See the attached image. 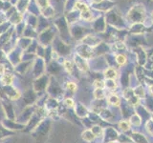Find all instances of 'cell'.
<instances>
[{"label": "cell", "instance_id": "obj_1", "mask_svg": "<svg viewBox=\"0 0 153 143\" xmlns=\"http://www.w3.org/2000/svg\"><path fill=\"white\" fill-rule=\"evenodd\" d=\"M104 76L106 77L107 79H115V78H117V76H118V74H117V72L115 71L114 69L112 68H108L106 71L104 72Z\"/></svg>", "mask_w": 153, "mask_h": 143}, {"label": "cell", "instance_id": "obj_2", "mask_svg": "<svg viewBox=\"0 0 153 143\" xmlns=\"http://www.w3.org/2000/svg\"><path fill=\"white\" fill-rule=\"evenodd\" d=\"M107 102L110 105H113V106H119L120 104V98L117 94H110L107 97Z\"/></svg>", "mask_w": 153, "mask_h": 143}, {"label": "cell", "instance_id": "obj_3", "mask_svg": "<svg viewBox=\"0 0 153 143\" xmlns=\"http://www.w3.org/2000/svg\"><path fill=\"white\" fill-rule=\"evenodd\" d=\"M96 136L93 133V132L91 130H86L82 133V138L86 141H92Z\"/></svg>", "mask_w": 153, "mask_h": 143}, {"label": "cell", "instance_id": "obj_4", "mask_svg": "<svg viewBox=\"0 0 153 143\" xmlns=\"http://www.w3.org/2000/svg\"><path fill=\"white\" fill-rule=\"evenodd\" d=\"M133 92H134V94L139 98H143L145 97V90L143 89L142 86H138V87H136Z\"/></svg>", "mask_w": 153, "mask_h": 143}, {"label": "cell", "instance_id": "obj_5", "mask_svg": "<svg viewBox=\"0 0 153 143\" xmlns=\"http://www.w3.org/2000/svg\"><path fill=\"white\" fill-rule=\"evenodd\" d=\"M13 81V76L12 74H4L2 76V82L5 85H11Z\"/></svg>", "mask_w": 153, "mask_h": 143}, {"label": "cell", "instance_id": "obj_6", "mask_svg": "<svg viewBox=\"0 0 153 143\" xmlns=\"http://www.w3.org/2000/svg\"><path fill=\"white\" fill-rule=\"evenodd\" d=\"M94 97L97 99H102L105 97V93L103 89H96L94 92Z\"/></svg>", "mask_w": 153, "mask_h": 143}, {"label": "cell", "instance_id": "obj_7", "mask_svg": "<svg viewBox=\"0 0 153 143\" xmlns=\"http://www.w3.org/2000/svg\"><path fill=\"white\" fill-rule=\"evenodd\" d=\"M81 18L85 19V20H90V19L92 18V14H91L88 8L81 11Z\"/></svg>", "mask_w": 153, "mask_h": 143}, {"label": "cell", "instance_id": "obj_8", "mask_svg": "<svg viewBox=\"0 0 153 143\" xmlns=\"http://www.w3.org/2000/svg\"><path fill=\"white\" fill-rule=\"evenodd\" d=\"M119 127L121 128V130L126 132V131L129 130V128H130V123L127 121H122L119 123Z\"/></svg>", "mask_w": 153, "mask_h": 143}, {"label": "cell", "instance_id": "obj_9", "mask_svg": "<svg viewBox=\"0 0 153 143\" xmlns=\"http://www.w3.org/2000/svg\"><path fill=\"white\" fill-rule=\"evenodd\" d=\"M130 122H131V124H133V125L139 126L141 124V118H140V116H138V114H135V116H133L131 117Z\"/></svg>", "mask_w": 153, "mask_h": 143}, {"label": "cell", "instance_id": "obj_10", "mask_svg": "<svg viewBox=\"0 0 153 143\" xmlns=\"http://www.w3.org/2000/svg\"><path fill=\"white\" fill-rule=\"evenodd\" d=\"M116 61L118 62L119 65H124L126 62V57L123 55H118L116 56Z\"/></svg>", "mask_w": 153, "mask_h": 143}, {"label": "cell", "instance_id": "obj_11", "mask_svg": "<svg viewBox=\"0 0 153 143\" xmlns=\"http://www.w3.org/2000/svg\"><path fill=\"white\" fill-rule=\"evenodd\" d=\"M107 83H105V86L108 88V89H110V90H113V89H115L116 88V83H115V81L113 80V79H107V81H106Z\"/></svg>", "mask_w": 153, "mask_h": 143}, {"label": "cell", "instance_id": "obj_12", "mask_svg": "<svg viewBox=\"0 0 153 143\" xmlns=\"http://www.w3.org/2000/svg\"><path fill=\"white\" fill-rule=\"evenodd\" d=\"M123 95H124V97H126L128 100V99H130L134 95V92H133L132 90H130V89H126L123 92Z\"/></svg>", "mask_w": 153, "mask_h": 143}, {"label": "cell", "instance_id": "obj_13", "mask_svg": "<svg viewBox=\"0 0 153 143\" xmlns=\"http://www.w3.org/2000/svg\"><path fill=\"white\" fill-rule=\"evenodd\" d=\"M94 86L96 87V89H103L105 87V83L102 80H96Z\"/></svg>", "mask_w": 153, "mask_h": 143}, {"label": "cell", "instance_id": "obj_14", "mask_svg": "<svg viewBox=\"0 0 153 143\" xmlns=\"http://www.w3.org/2000/svg\"><path fill=\"white\" fill-rule=\"evenodd\" d=\"M67 89L70 90L71 92H76V85L74 82H69L67 84Z\"/></svg>", "mask_w": 153, "mask_h": 143}, {"label": "cell", "instance_id": "obj_15", "mask_svg": "<svg viewBox=\"0 0 153 143\" xmlns=\"http://www.w3.org/2000/svg\"><path fill=\"white\" fill-rule=\"evenodd\" d=\"M65 68H66V70L68 71V72H72V64L70 63L69 61H65Z\"/></svg>", "mask_w": 153, "mask_h": 143}, {"label": "cell", "instance_id": "obj_16", "mask_svg": "<svg viewBox=\"0 0 153 143\" xmlns=\"http://www.w3.org/2000/svg\"><path fill=\"white\" fill-rule=\"evenodd\" d=\"M65 103H66L67 106H70V107H73L74 106V101L71 98H67L65 100Z\"/></svg>", "mask_w": 153, "mask_h": 143}, {"label": "cell", "instance_id": "obj_17", "mask_svg": "<svg viewBox=\"0 0 153 143\" xmlns=\"http://www.w3.org/2000/svg\"><path fill=\"white\" fill-rule=\"evenodd\" d=\"M4 72H5L4 67H3L2 65H0V74H4Z\"/></svg>", "mask_w": 153, "mask_h": 143}, {"label": "cell", "instance_id": "obj_18", "mask_svg": "<svg viewBox=\"0 0 153 143\" xmlns=\"http://www.w3.org/2000/svg\"><path fill=\"white\" fill-rule=\"evenodd\" d=\"M149 90H150V93L153 94V86H150V87H149Z\"/></svg>", "mask_w": 153, "mask_h": 143}, {"label": "cell", "instance_id": "obj_19", "mask_svg": "<svg viewBox=\"0 0 153 143\" xmlns=\"http://www.w3.org/2000/svg\"><path fill=\"white\" fill-rule=\"evenodd\" d=\"M108 143H116V142H114V141H110V142H108Z\"/></svg>", "mask_w": 153, "mask_h": 143}]
</instances>
